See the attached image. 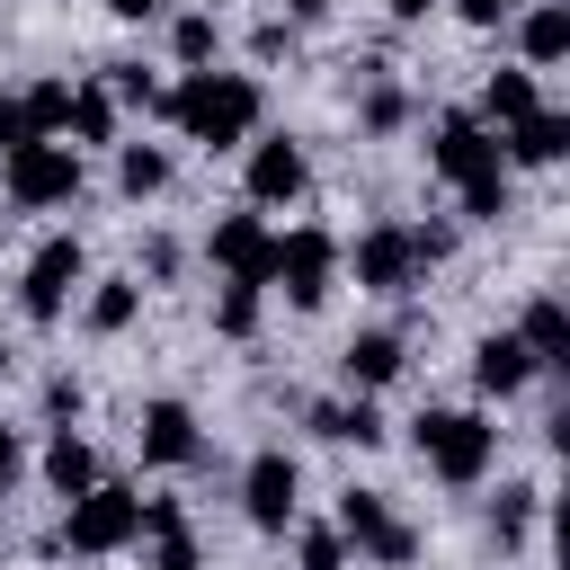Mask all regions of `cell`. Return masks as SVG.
I'll return each mask as SVG.
<instances>
[{"instance_id":"obj_7","label":"cell","mask_w":570,"mask_h":570,"mask_svg":"<svg viewBox=\"0 0 570 570\" xmlns=\"http://www.w3.org/2000/svg\"><path fill=\"white\" fill-rule=\"evenodd\" d=\"M240 517H249L258 534H285V525L303 517V463H294L285 445H258V454L240 463Z\"/></svg>"},{"instance_id":"obj_3","label":"cell","mask_w":570,"mask_h":570,"mask_svg":"<svg viewBox=\"0 0 570 570\" xmlns=\"http://www.w3.org/2000/svg\"><path fill=\"white\" fill-rule=\"evenodd\" d=\"M62 552H80V561H116V552H134L142 543V490H125V481H89L80 499H62V534H53Z\"/></svg>"},{"instance_id":"obj_6","label":"cell","mask_w":570,"mask_h":570,"mask_svg":"<svg viewBox=\"0 0 570 570\" xmlns=\"http://www.w3.org/2000/svg\"><path fill=\"white\" fill-rule=\"evenodd\" d=\"M267 285H276L294 312H321V303H330V285H338V240H330L321 223L276 232V249H267Z\"/></svg>"},{"instance_id":"obj_37","label":"cell","mask_w":570,"mask_h":570,"mask_svg":"<svg viewBox=\"0 0 570 570\" xmlns=\"http://www.w3.org/2000/svg\"><path fill=\"white\" fill-rule=\"evenodd\" d=\"M249 53H258V62L294 53V18H258V27H249Z\"/></svg>"},{"instance_id":"obj_25","label":"cell","mask_w":570,"mask_h":570,"mask_svg":"<svg viewBox=\"0 0 570 570\" xmlns=\"http://www.w3.org/2000/svg\"><path fill=\"white\" fill-rule=\"evenodd\" d=\"M534 517H543V490H534V481H508V490L490 499V543H499V552H525Z\"/></svg>"},{"instance_id":"obj_35","label":"cell","mask_w":570,"mask_h":570,"mask_svg":"<svg viewBox=\"0 0 570 570\" xmlns=\"http://www.w3.org/2000/svg\"><path fill=\"white\" fill-rule=\"evenodd\" d=\"M151 570H196V534L187 525H160L151 534Z\"/></svg>"},{"instance_id":"obj_30","label":"cell","mask_w":570,"mask_h":570,"mask_svg":"<svg viewBox=\"0 0 570 570\" xmlns=\"http://www.w3.org/2000/svg\"><path fill=\"white\" fill-rule=\"evenodd\" d=\"M18 107H27V134H62V116H71V80H27Z\"/></svg>"},{"instance_id":"obj_2","label":"cell","mask_w":570,"mask_h":570,"mask_svg":"<svg viewBox=\"0 0 570 570\" xmlns=\"http://www.w3.org/2000/svg\"><path fill=\"white\" fill-rule=\"evenodd\" d=\"M410 445H419V463H428L445 490H481L490 463H499V428H490L481 410H419V419H410Z\"/></svg>"},{"instance_id":"obj_43","label":"cell","mask_w":570,"mask_h":570,"mask_svg":"<svg viewBox=\"0 0 570 570\" xmlns=\"http://www.w3.org/2000/svg\"><path fill=\"white\" fill-rule=\"evenodd\" d=\"M330 9H338V0H285V18H294V27H312V18H330Z\"/></svg>"},{"instance_id":"obj_26","label":"cell","mask_w":570,"mask_h":570,"mask_svg":"<svg viewBox=\"0 0 570 570\" xmlns=\"http://www.w3.org/2000/svg\"><path fill=\"white\" fill-rule=\"evenodd\" d=\"M169 178H178V160H169L160 142H116V187H125L134 205H142V196H160Z\"/></svg>"},{"instance_id":"obj_23","label":"cell","mask_w":570,"mask_h":570,"mask_svg":"<svg viewBox=\"0 0 570 570\" xmlns=\"http://www.w3.org/2000/svg\"><path fill=\"white\" fill-rule=\"evenodd\" d=\"M410 116H419V98H410L392 71H374V80L356 89V134H374V142H383V134H401Z\"/></svg>"},{"instance_id":"obj_16","label":"cell","mask_w":570,"mask_h":570,"mask_svg":"<svg viewBox=\"0 0 570 570\" xmlns=\"http://www.w3.org/2000/svg\"><path fill=\"white\" fill-rule=\"evenodd\" d=\"M401 365H410V338H401V330H356V338L338 347V383H347V392H383Z\"/></svg>"},{"instance_id":"obj_9","label":"cell","mask_w":570,"mask_h":570,"mask_svg":"<svg viewBox=\"0 0 570 570\" xmlns=\"http://www.w3.org/2000/svg\"><path fill=\"white\" fill-rule=\"evenodd\" d=\"M134 454H142L151 472H187V463H205V419H196L178 392H160V401H142V419H134Z\"/></svg>"},{"instance_id":"obj_40","label":"cell","mask_w":570,"mask_h":570,"mask_svg":"<svg viewBox=\"0 0 570 570\" xmlns=\"http://www.w3.org/2000/svg\"><path fill=\"white\" fill-rule=\"evenodd\" d=\"M463 27H508V0H454Z\"/></svg>"},{"instance_id":"obj_33","label":"cell","mask_w":570,"mask_h":570,"mask_svg":"<svg viewBox=\"0 0 570 570\" xmlns=\"http://www.w3.org/2000/svg\"><path fill=\"white\" fill-rule=\"evenodd\" d=\"M98 89H107L116 107H151V98H160V80H151L142 62H107V80H98Z\"/></svg>"},{"instance_id":"obj_13","label":"cell","mask_w":570,"mask_h":570,"mask_svg":"<svg viewBox=\"0 0 570 570\" xmlns=\"http://www.w3.org/2000/svg\"><path fill=\"white\" fill-rule=\"evenodd\" d=\"M303 428H312L321 445H356V454L392 445V419L374 410V392H347V401H303Z\"/></svg>"},{"instance_id":"obj_42","label":"cell","mask_w":570,"mask_h":570,"mask_svg":"<svg viewBox=\"0 0 570 570\" xmlns=\"http://www.w3.org/2000/svg\"><path fill=\"white\" fill-rule=\"evenodd\" d=\"M383 9H392V18H401V27H419V18H436V9H445V0H383Z\"/></svg>"},{"instance_id":"obj_12","label":"cell","mask_w":570,"mask_h":570,"mask_svg":"<svg viewBox=\"0 0 570 570\" xmlns=\"http://www.w3.org/2000/svg\"><path fill=\"white\" fill-rule=\"evenodd\" d=\"M267 249H276V232L258 223V205L214 214V232H205V258H214L232 285H267Z\"/></svg>"},{"instance_id":"obj_8","label":"cell","mask_w":570,"mask_h":570,"mask_svg":"<svg viewBox=\"0 0 570 570\" xmlns=\"http://www.w3.org/2000/svg\"><path fill=\"white\" fill-rule=\"evenodd\" d=\"M338 267H356V285H365V294H392V303L428 276L419 249H410V223H365L356 249H338Z\"/></svg>"},{"instance_id":"obj_10","label":"cell","mask_w":570,"mask_h":570,"mask_svg":"<svg viewBox=\"0 0 570 570\" xmlns=\"http://www.w3.org/2000/svg\"><path fill=\"white\" fill-rule=\"evenodd\" d=\"M249 160H240V196L267 214V205H294L303 187H312V160H303V142L294 134H249L240 142Z\"/></svg>"},{"instance_id":"obj_17","label":"cell","mask_w":570,"mask_h":570,"mask_svg":"<svg viewBox=\"0 0 570 570\" xmlns=\"http://www.w3.org/2000/svg\"><path fill=\"white\" fill-rule=\"evenodd\" d=\"M517 62H525V71L570 62V9H561V0H525V9H517Z\"/></svg>"},{"instance_id":"obj_5","label":"cell","mask_w":570,"mask_h":570,"mask_svg":"<svg viewBox=\"0 0 570 570\" xmlns=\"http://www.w3.org/2000/svg\"><path fill=\"white\" fill-rule=\"evenodd\" d=\"M80 285H89V249H80V232H45V240L27 249V267H18V312H27L36 330H53V321L71 312Z\"/></svg>"},{"instance_id":"obj_27","label":"cell","mask_w":570,"mask_h":570,"mask_svg":"<svg viewBox=\"0 0 570 570\" xmlns=\"http://www.w3.org/2000/svg\"><path fill=\"white\" fill-rule=\"evenodd\" d=\"M258 321H267V285H232V276H223V294H214V338L249 347V338H258Z\"/></svg>"},{"instance_id":"obj_39","label":"cell","mask_w":570,"mask_h":570,"mask_svg":"<svg viewBox=\"0 0 570 570\" xmlns=\"http://www.w3.org/2000/svg\"><path fill=\"white\" fill-rule=\"evenodd\" d=\"M18 142H36V134H27V107H18V89H0V160H9Z\"/></svg>"},{"instance_id":"obj_22","label":"cell","mask_w":570,"mask_h":570,"mask_svg":"<svg viewBox=\"0 0 570 570\" xmlns=\"http://www.w3.org/2000/svg\"><path fill=\"white\" fill-rule=\"evenodd\" d=\"M534 107H543V80H534L525 62H499V71L481 80V107H472V116L499 134V125H517V116H534Z\"/></svg>"},{"instance_id":"obj_15","label":"cell","mask_w":570,"mask_h":570,"mask_svg":"<svg viewBox=\"0 0 570 570\" xmlns=\"http://www.w3.org/2000/svg\"><path fill=\"white\" fill-rule=\"evenodd\" d=\"M499 160H517V169H561V160H570V116H561V107H534V116L499 125Z\"/></svg>"},{"instance_id":"obj_11","label":"cell","mask_w":570,"mask_h":570,"mask_svg":"<svg viewBox=\"0 0 570 570\" xmlns=\"http://www.w3.org/2000/svg\"><path fill=\"white\" fill-rule=\"evenodd\" d=\"M481 169H499V134H490L472 107H445L436 134H428V178L463 187V178H481Z\"/></svg>"},{"instance_id":"obj_29","label":"cell","mask_w":570,"mask_h":570,"mask_svg":"<svg viewBox=\"0 0 570 570\" xmlns=\"http://www.w3.org/2000/svg\"><path fill=\"white\" fill-rule=\"evenodd\" d=\"M454 196H463V223H508V214H517V187H508V160H499V169H481V178H463Z\"/></svg>"},{"instance_id":"obj_19","label":"cell","mask_w":570,"mask_h":570,"mask_svg":"<svg viewBox=\"0 0 570 570\" xmlns=\"http://www.w3.org/2000/svg\"><path fill=\"white\" fill-rule=\"evenodd\" d=\"M80 321H89V338H125L142 321V276H89L80 285Z\"/></svg>"},{"instance_id":"obj_34","label":"cell","mask_w":570,"mask_h":570,"mask_svg":"<svg viewBox=\"0 0 570 570\" xmlns=\"http://www.w3.org/2000/svg\"><path fill=\"white\" fill-rule=\"evenodd\" d=\"M80 410H89V383H80L71 365H62V374H45V419H53V428H71Z\"/></svg>"},{"instance_id":"obj_31","label":"cell","mask_w":570,"mask_h":570,"mask_svg":"<svg viewBox=\"0 0 570 570\" xmlns=\"http://www.w3.org/2000/svg\"><path fill=\"white\" fill-rule=\"evenodd\" d=\"M294 534V570H347V534L338 525H285Z\"/></svg>"},{"instance_id":"obj_4","label":"cell","mask_w":570,"mask_h":570,"mask_svg":"<svg viewBox=\"0 0 570 570\" xmlns=\"http://www.w3.org/2000/svg\"><path fill=\"white\" fill-rule=\"evenodd\" d=\"M80 187H89V169H80V151H71V142H53V134H36V142H18V151L0 160V196H9L18 214L80 205Z\"/></svg>"},{"instance_id":"obj_32","label":"cell","mask_w":570,"mask_h":570,"mask_svg":"<svg viewBox=\"0 0 570 570\" xmlns=\"http://www.w3.org/2000/svg\"><path fill=\"white\" fill-rule=\"evenodd\" d=\"M419 552H428V534H419V525H410V517H392V525H383V534H374V543H365V561H374V570H410V561H419Z\"/></svg>"},{"instance_id":"obj_38","label":"cell","mask_w":570,"mask_h":570,"mask_svg":"<svg viewBox=\"0 0 570 570\" xmlns=\"http://www.w3.org/2000/svg\"><path fill=\"white\" fill-rule=\"evenodd\" d=\"M142 276H151V285H169V276H178V240H169V232H151V240H142Z\"/></svg>"},{"instance_id":"obj_36","label":"cell","mask_w":570,"mask_h":570,"mask_svg":"<svg viewBox=\"0 0 570 570\" xmlns=\"http://www.w3.org/2000/svg\"><path fill=\"white\" fill-rule=\"evenodd\" d=\"M18 481H27V436H18L9 419H0V508L18 499Z\"/></svg>"},{"instance_id":"obj_18","label":"cell","mask_w":570,"mask_h":570,"mask_svg":"<svg viewBox=\"0 0 570 570\" xmlns=\"http://www.w3.org/2000/svg\"><path fill=\"white\" fill-rule=\"evenodd\" d=\"M62 134H71V151H116V142H125V107H116L98 80H71V116H62Z\"/></svg>"},{"instance_id":"obj_1","label":"cell","mask_w":570,"mask_h":570,"mask_svg":"<svg viewBox=\"0 0 570 570\" xmlns=\"http://www.w3.org/2000/svg\"><path fill=\"white\" fill-rule=\"evenodd\" d=\"M187 142H205V151H240L249 134H258V116H267V89L249 80V71H178L160 98H151Z\"/></svg>"},{"instance_id":"obj_21","label":"cell","mask_w":570,"mask_h":570,"mask_svg":"<svg viewBox=\"0 0 570 570\" xmlns=\"http://www.w3.org/2000/svg\"><path fill=\"white\" fill-rule=\"evenodd\" d=\"M36 472H45V490H53V499H80V490L98 481V445H89L80 428H53V436H45V454H36Z\"/></svg>"},{"instance_id":"obj_20","label":"cell","mask_w":570,"mask_h":570,"mask_svg":"<svg viewBox=\"0 0 570 570\" xmlns=\"http://www.w3.org/2000/svg\"><path fill=\"white\" fill-rule=\"evenodd\" d=\"M517 338H525V356H534L543 374H561V365H570V303H561V294H534V303L517 312Z\"/></svg>"},{"instance_id":"obj_24","label":"cell","mask_w":570,"mask_h":570,"mask_svg":"<svg viewBox=\"0 0 570 570\" xmlns=\"http://www.w3.org/2000/svg\"><path fill=\"white\" fill-rule=\"evenodd\" d=\"M169 53H178V71H214L223 62V18L214 9H178L169 18Z\"/></svg>"},{"instance_id":"obj_14","label":"cell","mask_w":570,"mask_h":570,"mask_svg":"<svg viewBox=\"0 0 570 570\" xmlns=\"http://www.w3.org/2000/svg\"><path fill=\"white\" fill-rule=\"evenodd\" d=\"M534 374H543V365L525 356L517 330H481V338H472V392H481V401H517Z\"/></svg>"},{"instance_id":"obj_28","label":"cell","mask_w":570,"mask_h":570,"mask_svg":"<svg viewBox=\"0 0 570 570\" xmlns=\"http://www.w3.org/2000/svg\"><path fill=\"white\" fill-rule=\"evenodd\" d=\"M330 525L347 534V552H365V543H374V534L392 525V499H383V490H356V481H347V490H338V508H330Z\"/></svg>"},{"instance_id":"obj_41","label":"cell","mask_w":570,"mask_h":570,"mask_svg":"<svg viewBox=\"0 0 570 570\" xmlns=\"http://www.w3.org/2000/svg\"><path fill=\"white\" fill-rule=\"evenodd\" d=\"M169 0H107V18H125V27H142V18H160Z\"/></svg>"},{"instance_id":"obj_45","label":"cell","mask_w":570,"mask_h":570,"mask_svg":"<svg viewBox=\"0 0 570 570\" xmlns=\"http://www.w3.org/2000/svg\"><path fill=\"white\" fill-rule=\"evenodd\" d=\"M517 9H525V0H508V18H517Z\"/></svg>"},{"instance_id":"obj_44","label":"cell","mask_w":570,"mask_h":570,"mask_svg":"<svg viewBox=\"0 0 570 570\" xmlns=\"http://www.w3.org/2000/svg\"><path fill=\"white\" fill-rule=\"evenodd\" d=\"M9 374H18V347H9V338H0V383H9Z\"/></svg>"}]
</instances>
